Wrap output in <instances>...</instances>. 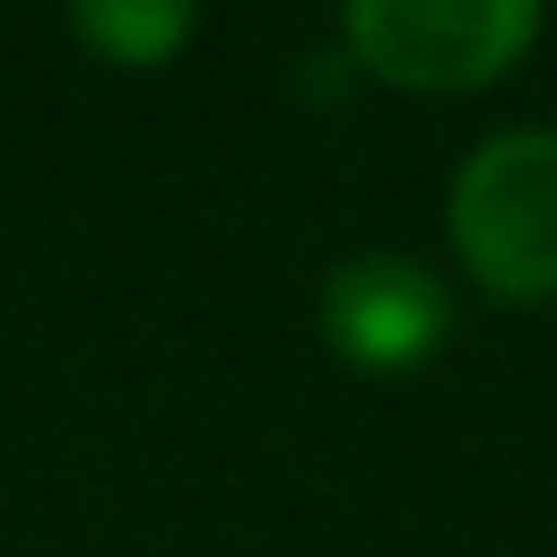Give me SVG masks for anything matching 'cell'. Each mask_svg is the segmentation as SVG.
I'll list each match as a JSON object with an SVG mask.
<instances>
[{
  "instance_id": "6da1fadb",
  "label": "cell",
  "mask_w": 557,
  "mask_h": 557,
  "mask_svg": "<svg viewBox=\"0 0 557 557\" xmlns=\"http://www.w3.org/2000/svg\"><path fill=\"white\" fill-rule=\"evenodd\" d=\"M348 65L405 98H469L542 33V0H339Z\"/></svg>"
},
{
  "instance_id": "7a4b0ae2",
  "label": "cell",
  "mask_w": 557,
  "mask_h": 557,
  "mask_svg": "<svg viewBox=\"0 0 557 557\" xmlns=\"http://www.w3.org/2000/svg\"><path fill=\"white\" fill-rule=\"evenodd\" d=\"M453 251L509 307L557 299V129H502L453 178Z\"/></svg>"
},
{
  "instance_id": "3957f363",
  "label": "cell",
  "mask_w": 557,
  "mask_h": 557,
  "mask_svg": "<svg viewBox=\"0 0 557 557\" xmlns=\"http://www.w3.org/2000/svg\"><path fill=\"white\" fill-rule=\"evenodd\" d=\"M315 332L323 348L356 372H412L436 339L453 332V299L405 251H356L323 275L315 292Z\"/></svg>"
},
{
  "instance_id": "277c9868",
  "label": "cell",
  "mask_w": 557,
  "mask_h": 557,
  "mask_svg": "<svg viewBox=\"0 0 557 557\" xmlns=\"http://www.w3.org/2000/svg\"><path fill=\"white\" fill-rule=\"evenodd\" d=\"M202 0H73V33L106 65H170L195 41Z\"/></svg>"
}]
</instances>
